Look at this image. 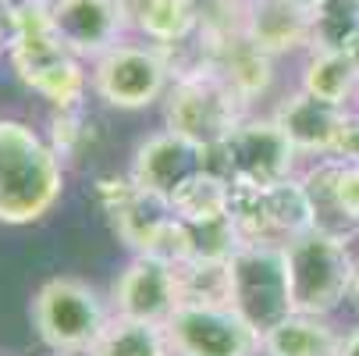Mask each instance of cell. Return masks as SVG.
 Returning <instances> with one entry per match:
<instances>
[{
  "label": "cell",
  "instance_id": "6da1fadb",
  "mask_svg": "<svg viewBox=\"0 0 359 356\" xmlns=\"http://www.w3.org/2000/svg\"><path fill=\"white\" fill-rule=\"evenodd\" d=\"M65 196V164L18 118H0V225H32Z\"/></svg>",
  "mask_w": 359,
  "mask_h": 356
},
{
  "label": "cell",
  "instance_id": "7a4b0ae2",
  "mask_svg": "<svg viewBox=\"0 0 359 356\" xmlns=\"http://www.w3.org/2000/svg\"><path fill=\"white\" fill-rule=\"evenodd\" d=\"M245 107L249 104L235 93V86L210 61H199L189 72L175 75L164 96V125L168 132H178L207 150L224 143V136L242 118H249Z\"/></svg>",
  "mask_w": 359,
  "mask_h": 356
},
{
  "label": "cell",
  "instance_id": "3957f363",
  "mask_svg": "<svg viewBox=\"0 0 359 356\" xmlns=\"http://www.w3.org/2000/svg\"><path fill=\"white\" fill-rule=\"evenodd\" d=\"M285 261H288V289L295 314L331 317L352 296L355 257L345 239L310 228L285 246Z\"/></svg>",
  "mask_w": 359,
  "mask_h": 356
},
{
  "label": "cell",
  "instance_id": "277c9868",
  "mask_svg": "<svg viewBox=\"0 0 359 356\" xmlns=\"http://www.w3.org/2000/svg\"><path fill=\"white\" fill-rule=\"evenodd\" d=\"M203 171H214L231 185H278L295 178V146L274 118H242L224 143L203 150Z\"/></svg>",
  "mask_w": 359,
  "mask_h": 356
},
{
  "label": "cell",
  "instance_id": "5b68a950",
  "mask_svg": "<svg viewBox=\"0 0 359 356\" xmlns=\"http://www.w3.org/2000/svg\"><path fill=\"white\" fill-rule=\"evenodd\" d=\"M111 314L93 285L79 278H50L32 299V328L54 352H89Z\"/></svg>",
  "mask_w": 359,
  "mask_h": 356
},
{
  "label": "cell",
  "instance_id": "8992f818",
  "mask_svg": "<svg viewBox=\"0 0 359 356\" xmlns=\"http://www.w3.org/2000/svg\"><path fill=\"white\" fill-rule=\"evenodd\" d=\"M228 307L260 335H267L274 324L295 314L285 246H238L235 257L228 261Z\"/></svg>",
  "mask_w": 359,
  "mask_h": 356
},
{
  "label": "cell",
  "instance_id": "52a82bcc",
  "mask_svg": "<svg viewBox=\"0 0 359 356\" xmlns=\"http://www.w3.org/2000/svg\"><path fill=\"white\" fill-rule=\"evenodd\" d=\"M93 93L107 107L118 111H146L168 96L175 72L161 46L153 43H118L107 54H100L89 72Z\"/></svg>",
  "mask_w": 359,
  "mask_h": 356
},
{
  "label": "cell",
  "instance_id": "ba28073f",
  "mask_svg": "<svg viewBox=\"0 0 359 356\" xmlns=\"http://www.w3.org/2000/svg\"><path fill=\"white\" fill-rule=\"evenodd\" d=\"M231 221L242 246H288L313 228L310 199L299 178L278 185H231Z\"/></svg>",
  "mask_w": 359,
  "mask_h": 356
},
{
  "label": "cell",
  "instance_id": "9c48e42d",
  "mask_svg": "<svg viewBox=\"0 0 359 356\" xmlns=\"http://www.w3.org/2000/svg\"><path fill=\"white\" fill-rule=\"evenodd\" d=\"M171 356H260L264 335L231 307L182 303L164 324Z\"/></svg>",
  "mask_w": 359,
  "mask_h": 356
},
{
  "label": "cell",
  "instance_id": "30bf717a",
  "mask_svg": "<svg viewBox=\"0 0 359 356\" xmlns=\"http://www.w3.org/2000/svg\"><path fill=\"white\" fill-rule=\"evenodd\" d=\"M299 182L310 199L313 228L352 242V235L359 232V164L317 157Z\"/></svg>",
  "mask_w": 359,
  "mask_h": 356
},
{
  "label": "cell",
  "instance_id": "8fae6325",
  "mask_svg": "<svg viewBox=\"0 0 359 356\" xmlns=\"http://www.w3.org/2000/svg\"><path fill=\"white\" fill-rule=\"evenodd\" d=\"M4 18H8V61L25 86H32L43 72L61 65L65 58H75L57 36L54 0H22Z\"/></svg>",
  "mask_w": 359,
  "mask_h": 356
},
{
  "label": "cell",
  "instance_id": "7c38bea8",
  "mask_svg": "<svg viewBox=\"0 0 359 356\" xmlns=\"http://www.w3.org/2000/svg\"><path fill=\"white\" fill-rule=\"evenodd\" d=\"M203 161H207L203 146H196L185 136L164 128V132H153L149 139H142L135 146L128 178L135 182L139 192L157 196V199L168 203L192 175L203 171Z\"/></svg>",
  "mask_w": 359,
  "mask_h": 356
},
{
  "label": "cell",
  "instance_id": "4fadbf2b",
  "mask_svg": "<svg viewBox=\"0 0 359 356\" xmlns=\"http://www.w3.org/2000/svg\"><path fill=\"white\" fill-rule=\"evenodd\" d=\"M182 307L175 264L157 257H132L114 282V314L146 324H168Z\"/></svg>",
  "mask_w": 359,
  "mask_h": 356
},
{
  "label": "cell",
  "instance_id": "5bb4252c",
  "mask_svg": "<svg viewBox=\"0 0 359 356\" xmlns=\"http://www.w3.org/2000/svg\"><path fill=\"white\" fill-rule=\"evenodd\" d=\"M54 25L79 61L107 54L128 29L121 0H54Z\"/></svg>",
  "mask_w": 359,
  "mask_h": 356
},
{
  "label": "cell",
  "instance_id": "9a60e30c",
  "mask_svg": "<svg viewBox=\"0 0 359 356\" xmlns=\"http://www.w3.org/2000/svg\"><path fill=\"white\" fill-rule=\"evenodd\" d=\"M278 121V128L288 136V143L295 146V154L306 157H331L338 150V139L345 132L348 121V107H334L324 100L310 96V93H288L271 114Z\"/></svg>",
  "mask_w": 359,
  "mask_h": 356
},
{
  "label": "cell",
  "instance_id": "2e32d148",
  "mask_svg": "<svg viewBox=\"0 0 359 356\" xmlns=\"http://www.w3.org/2000/svg\"><path fill=\"white\" fill-rule=\"evenodd\" d=\"M245 36L271 58L310 54V15L288 0H249L245 4Z\"/></svg>",
  "mask_w": 359,
  "mask_h": 356
},
{
  "label": "cell",
  "instance_id": "e0dca14e",
  "mask_svg": "<svg viewBox=\"0 0 359 356\" xmlns=\"http://www.w3.org/2000/svg\"><path fill=\"white\" fill-rule=\"evenodd\" d=\"M199 58L210 61L235 86V93L245 100V104L267 96L271 86H274V58L264 54V50L256 46L245 32L242 36H231V39H221L214 46H199Z\"/></svg>",
  "mask_w": 359,
  "mask_h": 356
},
{
  "label": "cell",
  "instance_id": "ac0fdd59",
  "mask_svg": "<svg viewBox=\"0 0 359 356\" xmlns=\"http://www.w3.org/2000/svg\"><path fill=\"white\" fill-rule=\"evenodd\" d=\"M128 29H135L153 46H182L199 36L196 0H121Z\"/></svg>",
  "mask_w": 359,
  "mask_h": 356
},
{
  "label": "cell",
  "instance_id": "d6986e66",
  "mask_svg": "<svg viewBox=\"0 0 359 356\" xmlns=\"http://www.w3.org/2000/svg\"><path fill=\"white\" fill-rule=\"evenodd\" d=\"M341 335L327 317L317 314H288L264 335V356H338Z\"/></svg>",
  "mask_w": 359,
  "mask_h": 356
},
{
  "label": "cell",
  "instance_id": "ffe728a7",
  "mask_svg": "<svg viewBox=\"0 0 359 356\" xmlns=\"http://www.w3.org/2000/svg\"><path fill=\"white\" fill-rule=\"evenodd\" d=\"M168 207L185 225L221 221V218L231 214V182L214 175V171H199L168 199Z\"/></svg>",
  "mask_w": 359,
  "mask_h": 356
},
{
  "label": "cell",
  "instance_id": "44dd1931",
  "mask_svg": "<svg viewBox=\"0 0 359 356\" xmlns=\"http://www.w3.org/2000/svg\"><path fill=\"white\" fill-rule=\"evenodd\" d=\"M299 89L310 93L324 104L348 107V100L359 96V75L348 65L345 54H331V50H310V58L302 65Z\"/></svg>",
  "mask_w": 359,
  "mask_h": 356
},
{
  "label": "cell",
  "instance_id": "7402d4cb",
  "mask_svg": "<svg viewBox=\"0 0 359 356\" xmlns=\"http://www.w3.org/2000/svg\"><path fill=\"white\" fill-rule=\"evenodd\" d=\"M86 356H171V342L164 324L128 321L114 314Z\"/></svg>",
  "mask_w": 359,
  "mask_h": 356
},
{
  "label": "cell",
  "instance_id": "603a6c76",
  "mask_svg": "<svg viewBox=\"0 0 359 356\" xmlns=\"http://www.w3.org/2000/svg\"><path fill=\"white\" fill-rule=\"evenodd\" d=\"M29 89L36 96H43L54 111H75V107H86V93L93 89V82L79 58H65L61 65L43 72Z\"/></svg>",
  "mask_w": 359,
  "mask_h": 356
},
{
  "label": "cell",
  "instance_id": "cb8c5ba5",
  "mask_svg": "<svg viewBox=\"0 0 359 356\" xmlns=\"http://www.w3.org/2000/svg\"><path fill=\"white\" fill-rule=\"evenodd\" d=\"M178 278V299L182 303H210V307H228V264L221 261H185L175 264Z\"/></svg>",
  "mask_w": 359,
  "mask_h": 356
},
{
  "label": "cell",
  "instance_id": "d4e9b609",
  "mask_svg": "<svg viewBox=\"0 0 359 356\" xmlns=\"http://www.w3.org/2000/svg\"><path fill=\"white\" fill-rule=\"evenodd\" d=\"M355 32H359V4L355 0H324L310 15V50L341 54Z\"/></svg>",
  "mask_w": 359,
  "mask_h": 356
},
{
  "label": "cell",
  "instance_id": "484cf974",
  "mask_svg": "<svg viewBox=\"0 0 359 356\" xmlns=\"http://www.w3.org/2000/svg\"><path fill=\"white\" fill-rule=\"evenodd\" d=\"M96 121L86 118V107H75V111H54L50 114V150L65 161H82L89 150L96 146Z\"/></svg>",
  "mask_w": 359,
  "mask_h": 356
},
{
  "label": "cell",
  "instance_id": "4316f807",
  "mask_svg": "<svg viewBox=\"0 0 359 356\" xmlns=\"http://www.w3.org/2000/svg\"><path fill=\"white\" fill-rule=\"evenodd\" d=\"M135 192H139V189H135V182H132L128 175H100V178L93 182V203H96V207L104 211L107 218L118 214Z\"/></svg>",
  "mask_w": 359,
  "mask_h": 356
},
{
  "label": "cell",
  "instance_id": "83f0119b",
  "mask_svg": "<svg viewBox=\"0 0 359 356\" xmlns=\"http://www.w3.org/2000/svg\"><path fill=\"white\" fill-rule=\"evenodd\" d=\"M331 157H338V161H348V164H359V114H352V111H348L345 132H341V139H338V150H334Z\"/></svg>",
  "mask_w": 359,
  "mask_h": 356
},
{
  "label": "cell",
  "instance_id": "f1b7e54d",
  "mask_svg": "<svg viewBox=\"0 0 359 356\" xmlns=\"http://www.w3.org/2000/svg\"><path fill=\"white\" fill-rule=\"evenodd\" d=\"M338 356H359V328H352V331H345V335H341Z\"/></svg>",
  "mask_w": 359,
  "mask_h": 356
},
{
  "label": "cell",
  "instance_id": "f546056e",
  "mask_svg": "<svg viewBox=\"0 0 359 356\" xmlns=\"http://www.w3.org/2000/svg\"><path fill=\"white\" fill-rule=\"evenodd\" d=\"M341 54L348 58V65H352V68H355V75H359V32H355V36L348 39V46L341 50Z\"/></svg>",
  "mask_w": 359,
  "mask_h": 356
},
{
  "label": "cell",
  "instance_id": "4dcf8cb0",
  "mask_svg": "<svg viewBox=\"0 0 359 356\" xmlns=\"http://www.w3.org/2000/svg\"><path fill=\"white\" fill-rule=\"evenodd\" d=\"M288 4H295L299 11H306V15H313L320 4H324V0H288Z\"/></svg>",
  "mask_w": 359,
  "mask_h": 356
},
{
  "label": "cell",
  "instance_id": "1f68e13d",
  "mask_svg": "<svg viewBox=\"0 0 359 356\" xmlns=\"http://www.w3.org/2000/svg\"><path fill=\"white\" fill-rule=\"evenodd\" d=\"M8 54V18H4V11H0V58Z\"/></svg>",
  "mask_w": 359,
  "mask_h": 356
},
{
  "label": "cell",
  "instance_id": "d6a6232c",
  "mask_svg": "<svg viewBox=\"0 0 359 356\" xmlns=\"http://www.w3.org/2000/svg\"><path fill=\"white\" fill-rule=\"evenodd\" d=\"M352 299L359 303V261H355V278H352Z\"/></svg>",
  "mask_w": 359,
  "mask_h": 356
},
{
  "label": "cell",
  "instance_id": "836d02e7",
  "mask_svg": "<svg viewBox=\"0 0 359 356\" xmlns=\"http://www.w3.org/2000/svg\"><path fill=\"white\" fill-rule=\"evenodd\" d=\"M18 4H22V0H0V11L8 15V11H11V8H18Z\"/></svg>",
  "mask_w": 359,
  "mask_h": 356
},
{
  "label": "cell",
  "instance_id": "e575fe53",
  "mask_svg": "<svg viewBox=\"0 0 359 356\" xmlns=\"http://www.w3.org/2000/svg\"><path fill=\"white\" fill-rule=\"evenodd\" d=\"M54 356H68V352H54Z\"/></svg>",
  "mask_w": 359,
  "mask_h": 356
},
{
  "label": "cell",
  "instance_id": "d590c367",
  "mask_svg": "<svg viewBox=\"0 0 359 356\" xmlns=\"http://www.w3.org/2000/svg\"><path fill=\"white\" fill-rule=\"evenodd\" d=\"M355 4H359V0H355Z\"/></svg>",
  "mask_w": 359,
  "mask_h": 356
}]
</instances>
